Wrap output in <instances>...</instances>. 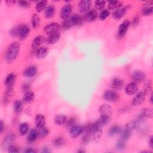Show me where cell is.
Segmentation results:
<instances>
[{
  "instance_id": "1",
  "label": "cell",
  "mask_w": 153,
  "mask_h": 153,
  "mask_svg": "<svg viewBox=\"0 0 153 153\" xmlns=\"http://www.w3.org/2000/svg\"><path fill=\"white\" fill-rule=\"evenodd\" d=\"M20 48V44L18 42H13L11 43L8 47L5 54V60L7 63H11L13 62L19 54Z\"/></svg>"
},
{
  "instance_id": "2",
  "label": "cell",
  "mask_w": 153,
  "mask_h": 153,
  "mask_svg": "<svg viewBox=\"0 0 153 153\" xmlns=\"http://www.w3.org/2000/svg\"><path fill=\"white\" fill-rule=\"evenodd\" d=\"M84 20V18L81 17L80 15L74 14L64 20V22L62 23V27L65 30H67L74 26L82 25Z\"/></svg>"
},
{
  "instance_id": "3",
  "label": "cell",
  "mask_w": 153,
  "mask_h": 153,
  "mask_svg": "<svg viewBox=\"0 0 153 153\" xmlns=\"http://www.w3.org/2000/svg\"><path fill=\"white\" fill-rule=\"evenodd\" d=\"M130 25V23L128 20H124L121 23L118 27L117 33V37L118 39H122L126 35Z\"/></svg>"
},
{
  "instance_id": "4",
  "label": "cell",
  "mask_w": 153,
  "mask_h": 153,
  "mask_svg": "<svg viewBox=\"0 0 153 153\" xmlns=\"http://www.w3.org/2000/svg\"><path fill=\"white\" fill-rule=\"evenodd\" d=\"M103 98L105 100L110 102H116L119 99V95L113 90H108L104 91Z\"/></svg>"
},
{
  "instance_id": "5",
  "label": "cell",
  "mask_w": 153,
  "mask_h": 153,
  "mask_svg": "<svg viewBox=\"0 0 153 153\" xmlns=\"http://www.w3.org/2000/svg\"><path fill=\"white\" fill-rule=\"evenodd\" d=\"M60 26L59 25V23L56 22L50 23L47 25L44 28V30L45 33L48 35H51L54 33L59 32V31L60 30Z\"/></svg>"
},
{
  "instance_id": "6",
  "label": "cell",
  "mask_w": 153,
  "mask_h": 153,
  "mask_svg": "<svg viewBox=\"0 0 153 153\" xmlns=\"http://www.w3.org/2000/svg\"><path fill=\"white\" fill-rule=\"evenodd\" d=\"M131 7V6L130 5H127L124 7H121L115 10L112 13L113 18L116 20H120L126 14L127 11L130 10Z\"/></svg>"
},
{
  "instance_id": "7",
  "label": "cell",
  "mask_w": 153,
  "mask_h": 153,
  "mask_svg": "<svg viewBox=\"0 0 153 153\" xmlns=\"http://www.w3.org/2000/svg\"><path fill=\"white\" fill-rule=\"evenodd\" d=\"M131 79L135 83H140L143 82L146 78V74L144 72L140 70H136L133 71L131 74Z\"/></svg>"
},
{
  "instance_id": "8",
  "label": "cell",
  "mask_w": 153,
  "mask_h": 153,
  "mask_svg": "<svg viewBox=\"0 0 153 153\" xmlns=\"http://www.w3.org/2000/svg\"><path fill=\"white\" fill-rule=\"evenodd\" d=\"M84 131V126H74L69 129V136L72 138H76L81 135Z\"/></svg>"
},
{
  "instance_id": "9",
  "label": "cell",
  "mask_w": 153,
  "mask_h": 153,
  "mask_svg": "<svg viewBox=\"0 0 153 153\" xmlns=\"http://www.w3.org/2000/svg\"><path fill=\"white\" fill-rule=\"evenodd\" d=\"M146 93L144 91L139 92L133 99L131 104L133 106H139L141 105L145 100L146 97Z\"/></svg>"
},
{
  "instance_id": "10",
  "label": "cell",
  "mask_w": 153,
  "mask_h": 153,
  "mask_svg": "<svg viewBox=\"0 0 153 153\" xmlns=\"http://www.w3.org/2000/svg\"><path fill=\"white\" fill-rule=\"evenodd\" d=\"M15 139H16V136L12 132L8 133L3 140L2 148L7 149L14 142Z\"/></svg>"
},
{
  "instance_id": "11",
  "label": "cell",
  "mask_w": 153,
  "mask_h": 153,
  "mask_svg": "<svg viewBox=\"0 0 153 153\" xmlns=\"http://www.w3.org/2000/svg\"><path fill=\"white\" fill-rule=\"evenodd\" d=\"M72 10V7L71 5V4H66L64 5L60 10V16L61 19L66 20L68 18H69L71 11Z\"/></svg>"
},
{
  "instance_id": "12",
  "label": "cell",
  "mask_w": 153,
  "mask_h": 153,
  "mask_svg": "<svg viewBox=\"0 0 153 153\" xmlns=\"http://www.w3.org/2000/svg\"><path fill=\"white\" fill-rule=\"evenodd\" d=\"M91 5V1L90 0H82L78 3V10L80 13H85L88 11Z\"/></svg>"
},
{
  "instance_id": "13",
  "label": "cell",
  "mask_w": 153,
  "mask_h": 153,
  "mask_svg": "<svg viewBox=\"0 0 153 153\" xmlns=\"http://www.w3.org/2000/svg\"><path fill=\"white\" fill-rule=\"evenodd\" d=\"M109 121H110V117L100 115V118L93 123L97 128H101L103 126L107 125L109 122Z\"/></svg>"
},
{
  "instance_id": "14",
  "label": "cell",
  "mask_w": 153,
  "mask_h": 153,
  "mask_svg": "<svg viewBox=\"0 0 153 153\" xmlns=\"http://www.w3.org/2000/svg\"><path fill=\"white\" fill-rule=\"evenodd\" d=\"M99 111L100 115L110 117L112 114V108L108 104H103L100 106Z\"/></svg>"
},
{
  "instance_id": "15",
  "label": "cell",
  "mask_w": 153,
  "mask_h": 153,
  "mask_svg": "<svg viewBox=\"0 0 153 153\" xmlns=\"http://www.w3.org/2000/svg\"><path fill=\"white\" fill-rule=\"evenodd\" d=\"M37 73V68L35 65H31L26 68L23 72V75L24 76L27 78H30L35 76Z\"/></svg>"
},
{
  "instance_id": "16",
  "label": "cell",
  "mask_w": 153,
  "mask_h": 153,
  "mask_svg": "<svg viewBox=\"0 0 153 153\" xmlns=\"http://www.w3.org/2000/svg\"><path fill=\"white\" fill-rule=\"evenodd\" d=\"M13 85L7 87L6 90L4 93L3 99H2V103L4 105H7L10 99L13 94Z\"/></svg>"
},
{
  "instance_id": "17",
  "label": "cell",
  "mask_w": 153,
  "mask_h": 153,
  "mask_svg": "<svg viewBox=\"0 0 153 153\" xmlns=\"http://www.w3.org/2000/svg\"><path fill=\"white\" fill-rule=\"evenodd\" d=\"M137 90H138V86L137 84L134 82H131L128 84L125 88V91L128 95L134 94L135 93H137Z\"/></svg>"
},
{
  "instance_id": "18",
  "label": "cell",
  "mask_w": 153,
  "mask_h": 153,
  "mask_svg": "<svg viewBox=\"0 0 153 153\" xmlns=\"http://www.w3.org/2000/svg\"><path fill=\"white\" fill-rule=\"evenodd\" d=\"M35 124L37 128H41L44 127L45 124V117L41 114H38L35 118Z\"/></svg>"
},
{
  "instance_id": "19",
  "label": "cell",
  "mask_w": 153,
  "mask_h": 153,
  "mask_svg": "<svg viewBox=\"0 0 153 153\" xmlns=\"http://www.w3.org/2000/svg\"><path fill=\"white\" fill-rule=\"evenodd\" d=\"M97 13L94 10H91L87 11L84 17V19L88 22H92L96 20L97 17Z\"/></svg>"
},
{
  "instance_id": "20",
  "label": "cell",
  "mask_w": 153,
  "mask_h": 153,
  "mask_svg": "<svg viewBox=\"0 0 153 153\" xmlns=\"http://www.w3.org/2000/svg\"><path fill=\"white\" fill-rule=\"evenodd\" d=\"M44 38L41 35L36 36L32 41L31 47L33 50H37L38 48L44 42Z\"/></svg>"
},
{
  "instance_id": "21",
  "label": "cell",
  "mask_w": 153,
  "mask_h": 153,
  "mask_svg": "<svg viewBox=\"0 0 153 153\" xmlns=\"http://www.w3.org/2000/svg\"><path fill=\"white\" fill-rule=\"evenodd\" d=\"M29 33H30V27L26 25H22L19 33V39H20L21 41H23L27 37Z\"/></svg>"
},
{
  "instance_id": "22",
  "label": "cell",
  "mask_w": 153,
  "mask_h": 153,
  "mask_svg": "<svg viewBox=\"0 0 153 153\" xmlns=\"http://www.w3.org/2000/svg\"><path fill=\"white\" fill-rule=\"evenodd\" d=\"M152 116H153L152 109L148 108H145L142 109V111L140 112L137 117H140L145 120L146 118H152Z\"/></svg>"
},
{
  "instance_id": "23",
  "label": "cell",
  "mask_w": 153,
  "mask_h": 153,
  "mask_svg": "<svg viewBox=\"0 0 153 153\" xmlns=\"http://www.w3.org/2000/svg\"><path fill=\"white\" fill-rule=\"evenodd\" d=\"M124 85V82L122 79L119 78H114L111 81V86L115 90H121Z\"/></svg>"
},
{
  "instance_id": "24",
  "label": "cell",
  "mask_w": 153,
  "mask_h": 153,
  "mask_svg": "<svg viewBox=\"0 0 153 153\" xmlns=\"http://www.w3.org/2000/svg\"><path fill=\"white\" fill-rule=\"evenodd\" d=\"M60 38V33L59 32L54 33L49 35V36L47 38L46 42L48 44H55L56 42H57Z\"/></svg>"
},
{
  "instance_id": "25",
  "label": "cell",
  "mask_w": 153,
  "mask_h": 153,
  "mask_svg": "<svg viewBox=\"0 0 153 153\" xmlns=\"http://www.w3.org/2000/svg\"><path fill=\"white\" fill-rule=\"evenodd\" d=\"M38 137H39L38 131L36 129L33 128L29 132L27 137V140L29 143H33L38 139Z\"/></svg>"
},
{
  "instance_id": "26",
  "label": "cell",
  "mask_w": 153,
  "mask_h": 153,
  "mask_svg": "<svg viewBox=\"0 0 153 153\" xmlns=\"http://www.w3.org/2000/svg\"><path fill=\"white\" fill-rule=\"evenodd\" d=\"M48 53V49L46 47H41L36 51V56L38 59H44Z\"/></svg>"
},
{
  "instance_id": "27",
  "label": "cell",
  "mask_w": 153,
  "mask_h": 153,
  "mask_svg": "<svg viewBox=\"0 0 153 153\" xmlns=\"http://www.w3.org/2000/svg\"><path fill=\"white\" fill-rule=\"evenodd\" d=\"M55 13H56V8L53 5H48L47 7H46L44 12V15L47 19H50L54 17Z\"/></svg>"
},
{
  "instance_id": "28",
  "label": "cell",
  "mask_w": 153,
  "mask_h": 153,
  "mask_svg": "<svg viewBox=\"0 0 153 153\" xmlns=\"http://www.w3.org/2000/svg\"><path fill=\"white\" fill-rule=\"evenodd\" d=\"M67 118L64 114H59L56 115L54 119V123L57 126H62L65 124Z\"/></svg>"
},
{
  "instance_id": "29",
  "label": "cell",
  "mask_w": 153,
  "mask_h": 153,
  "mask_svg": "<svg viewBox=\"0 0 153 153\" xmlns=\"http://www.w3.org/2000/svg\"><path fill=\"white\" fill-rule=\"evenodd\" d=\"M16 79V75L14 73H10L5 78L4 83L7 87L13 85Z\"/></svg>"
},
{
  "instance_id": "30",
  "label": "cell",
  "mask_w": 153,
  "mask_h": 153,
  "mask_svg": "<svg viewBox=\"0 0 153 153\" xmlns=\"http://www.w3.org/2000/svg\"><path fill=\"white\" fill-rule=\"evenodd\" d=\"M121 128L120 127L118 126H113L108 130V134L109 136L112 137L121 133Z\"/></svg>"
},
{
  "instance_id": "31",
  "label": "cell",
  "mask_w": 153,
  "mask_h": 153,
  "mask_svg": "<svg viewBox=\"0 0 153 153\" xmlns=\"http://www.w3.org/2000/svg\"><path fill=\"white\" fill-rule=\"evenodd\" d=\"M29 130V125L27 123L24 122L20 124L19 127V131L21 135H25L27 133Z\"/></svg>"
},
{
  "instance_id": "32",
  "label": "cell",
  "mask_w": 153,
  "mask_h": 153,
  "mask_svg": "<svg viewBox=\"0 0 153 153\" xmlns=\"http://www.w3.org/2000/svg\"><path fill=\"white\" fill-rule=\"evenodd\" d=\"M123 5L121 1H108V8L109 10H117L121 8Z\"/></svg>"
},
{
  "instance_id": "33",
  "label": "cell",
  "mask_w": 153,
  "mask_h": 153,
  "mask_svg": "<svg viewBox=\"0 0 153 153\" xmlns=\"http://www.w3.org/2000/svg\"><path fill=\"white\" fill-rule=\"evenodd\" d=\"M34 97H35L34 93L30 91H29L25 92V93L24 94L22 97V100L25 103H29L34 99Z\"/></svg>"
},
{
  "instance_id": "34",
  "label": "cell",
  "mask_w": 153,
  "mask_h": 153,
  "mask_svg": "<svg viewBox=\"0 0 153 153\" xmlns=\"http://www.w3.org/2000/svg\"><path fill=\"white\" fill-rule=\"evenodd\" d=\"M31 24L32 26L34 29H36L39 27L40 24V17L36 14H33L32 16L31 19Z\"/></svg>"
},
{
  "instance_id": "35",
  "label": "cell",
  "mask_w": 153,
  "mask_h": 153,
  "mask_svg": "<svg viewBox=\"0 0 153 153\" xmlns=\"http://www.w3.org/2000/svg\"><path fill=\"white\" fill-rule=\"evenodd\" d=\"M47 1H38L35 5V10L37 12L40 13L42 11L44 10H45L47 6Z\"/></svg>"
},
{
  "instance_id": "36",
  "label": "cell",
  "mask_w": 153,
  "mask_h": 153,
  "mask_svg": "<svg viewBox=\"0 0 153 153\" xmlns=\"http://www.w3.org/2000/svg\"><path fill=\"white\" fill-rule=\"evenodd\" d=\"M22 26V25H16L14 27H12L9 32L10 35L12 37L19 36Z\"/></svg>"
},
{
  "instance_id": "37",
  "label": "cell",
  "mask_w": 153,
  "mask_h": 153,
  "mask_svg": "<svg viewBox=\"0 0 153 153\" xmlns=\"http://www.w3.org/2000/svg\"><path fill=\"white\" fill-rule=\"evenodd\" d=\"M53 144L56 148H60L64 145L65 140L62 137H57L53 140Z\"/></svg>"
},
{
  "instance_id": "38",
  "label": "cell",
  "mask_w": 153,
  "mask_h": 153,
  "mask_svg": "<svg viewBox=\"0 0 153 153\" xmlns=\"http://www.w3.org/2000/svg\"><path fill=\"white\" fill-rule=\"evenodd\" d=\"M23 109V103L20 100H17L14 103V111L16 113L19 114Z\"/></svg>"
},
{
  "instance_id": "39",
  "label": "cell",
  "mask_w": 153,
  "mask_h": 153,
  "mask_svg": "<svg viewBox=\"0 0 153 153\" xmlns=\"http://www.w3.org/2000/svg\"><path fill=\"white\" fill-rule=\"evenodd\" d=\"M142 14L143 16H150L152 14L153 12V8L152 6H149V5H145L142 9Z\"/></svg>"
},
{
  "instance_id": "40",
  "label": "cell",
  "mask_w": 153,
  "mask_h": 153,
  "mask_svg": "<svg viewBox=\"0 0 153 153\" xmlns=\"http://www.w3.org/2000/svg\"><path fill=\"white\" fill-rule=\"evenodd\" d=\"M49 134V129L45 127H43L41 128H39L38 136L39 138H44L46 137Z\"/></svg>"
},
{
  "instance_id": "41",
  "label": "cell",
  "mask_w": 153,
  "mask_h": 153,
  "mask_svg": "<svg viewBox=\"0 0 153 153\" xmlns=\"http://www.w3.org/2000/svg\"><path fill=\"white\" fill-rule=\"evenodd\" d=\"M126 147V145L125 143V141L122 139L119 140L116 143L115 148H116V149H117L118 151H123V150L125 149Z\"/></svg>"
},
{
  "instance_id": "42",
  "label": "cell",
  "mask_w": 153,
  "mask_h": 153,
  "mask_svg": "<svg viewBox=\"0 0 153 153\" xmlns=\"http://www.w3.org/2000/svg\"><path fill=\"white\" fill-rule=\"evenodd\" d=\"M121 139L126 141L127 140H128L130 136H131V131L128 130L127 129H124V131L121 132Z\"/></svg>"
},
{
  "instance_id": "43",
  "label": "cell",
  "mask_w": 153,
  "mask_h": 153,
  "mask_svg": "<svg viewBox=\"0 0 153 153\" xmlns=\"http://www.w3.org/2000/svg\"><path fill=\"white\" fill-rule=\"evenodd\" d=\"M109 15V11L108 9H103L101 11L99 15V18L101 20H105Z\"/></svg>"
},
{
  "instance_id": "44",
  "label": "cell",
  "mask_w": 153,
  "mask_h": 153,
  "mask_svg": "<svg viewBox=\"0 0 153 153\" xmlns=\"http://www.w3.org/2000/svg\"><path fill=\"white\" fill-rule=\"evenodd\" d=\"M75 123H76L75 118L74 117H71L69 119H67L65 125L67 128H69L70 129L71 127L75 126Z\"/></svg>"
},
{
  "instance_id": "45",
  "label": "cell",
  "mask_w": 153,
  "mask_h": 153,
  "mask_svg": "<svg viewBox=\"0 0 153 153\" xmlns=\"http://www.w3.org/2000/svg\"><path fill=\"white\" fill-rule=\"evenodd\" d=\"M105 5V1H102V0H97L96 1L94 2V6L95 8L97 10H103L104 7Z\"/></svg>"
},
{
  "instance_id": "46",
  "label": "cell",
  "mask_w": 153,
  "mask_h": 153,
  "mask_svg": "<svg viewBox=\"0 0 153 153\" xmlns=\"http://www.w3.org/2000/svg\"><path fill=\"white\" fill-rule=\"evenodd\" d=\"M151 89H152V82L151 80H149L147 81V82L145 84L144 91L145 92L146 94L149 93V92L151 91Z\"/></svg>"
},
{
  "instance_id": "47",
  "label": "cell",
  "mask_w": 153,
  "mask_h": 153,
  "mask_svg": "<svg viewBox=\"0 0 153 153\" xmlns=\"http://www.w3.org/2000/svg\"><path fill=\"white\" fill-rule=\"evenodd\" d=\"M7 149H8V152H11V153H16V152H19L20 151L19 148L17 146L13 145H10L7 148Z\"/></svg>"
},
{
  "instance_id": "48",
  "label": "cell",
  "mask_w": 153,
  "mask_h": 153,
  "mask_svg": "<svg viewBox=\"0 0 153 153\" xmlns=\"http://www.w3.org/2000/svg\"><path fill=\"white\" fill-rule=\"evenodd\" d=\"M17 2L19 5L22 8H27L30 5V3L27 1H19Z\"/></svg>"
},
{
  "instance_id": "49",
  "label": "cell",
  "mask_w": 153,
  "mask_h": 153,
  "mask_svg": "<svg viewBox=\"0 0 153 153\" xmlns=\"http://www.w3.org/2000/svg\"><path fill=\"white\" fill-rule=\"evenodd\" d=\"M139 22H140V17L139 16H136L133 19L131 25L133 27H136L139 25Z\"/></svg>"
},
{
  "instance_id": "50",
  "label": "cell",
  "mask_w": 153,
  "mask_h": 153,
  "mask_svg": "<svg viewBox=\"0 0 153 153\" xmlns=\"http://www.w3.org/2000/svg\"><path fill=\"white\" fill-rule=\"evenodd\" d=\"M30 84L28 82H25L22 85V90L25 92L29 91L30 90Z\"/></svg>"
},
{
  "instance_id": "51",
  "label": "cell",
  "mask_w": 153,
  "mask_h": 153,
  "mask_svg": "<svg viewBox=\"0 0 153 153\" xmlns=\"http://www.w3.org/2000/svg\"><path fill=\"white\" fill-rule=\"evenodd\" d=\"M153 137L152 136H151L149 137V140H148V144H149V146L151 148H153Z\"/></svg>"
},
{
  "instance_id": "52",
  "label": "cell",
  "mask_w": 153,
  "mask_h": 153,
  "mask_svg": "<svg viewBox=\"0 0 153 153\" xmlns=\"http://www.w3.org/2000/svg\"><path fill=\"white\" fill-rule=\"evenodd\" d=\"M41 152H43V153H49L50 152V149L47 147V146H44L42 148V150H41Z\"/></svg>"
},
{
  "instance_id": "53",
  "label": "cell",
  "mask_w": 153,
  "mask_h": 153,
  "mask_svg": "<svg viewBox=\"0 0 153 153\" xmlns=\"http://www.w3.org/2000/svg\"><path fill=\"white\" fill-rule=\"evenodd\" d=\"M24 152H26V153H35L36 151V150H35L34 149H32V148H27V149H26V150H25Z\"/></svg>"
},
{
  "instance_id": "54",
  "label": "cell",
  "mask_w": 153,
  "mask_h": 153,
  "mask_svg": "<svg viewBox=\"0 0 153 153\" xmlns=\"http://www.w3.org/2000/svg\"><path fill=\"white\" fill-rule=\"evenodd\" d=\"M0 126H1V128H0V133L1 134V133L4 131V128H5L4 126V123H3L2 121H1V122H0Z\"/></svg>"
},
{
  "instance_id": "55",
  "label": "cell",
  "mask_w": 153,
  "mask_h": 153,
  "mask_svg": "<svg viewBox=\"0 0 153 153\" xmlns=\"http://www.w3.org/2000/svg\"><path fill=\"white\" fill-rule=\"evenodd\" d=\"M5 2L8 5H13L16 2V1H6Z\"/></svg>"
},
{
  "instance_id": "56",
  "label": "cell",
  "mask_w": 153,
  "mask_h": 153,
  "mask_svg": "<svg viewBox=\"0 0 153 153\" xmlns=\"http://www.w3.org/2000/svg\"><path fill=\"white\" fill-rule=\"evenodd\" d=\"M149 102L151 104H152L153 103V101H152V96L151 95V97H150V99H149Z\"/></svg>"
},
{
  "instance_id": "57",
  "label": "cell",
  "mask_w": 153,
  "mask_h": 153,
  "mask_svg": "<svg viewBox=\"0 0 153 153\" xmlns=\"http://www.w3.org/2000/svg\"><path fill=\"white\" fill-rule=\"evenodd\" d=\"M78 152H79V153H81V152H85V151H84V150H82V149H80V150L78 151Z\"/></svg>"
}]
</instances>
